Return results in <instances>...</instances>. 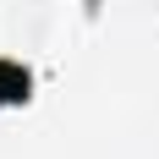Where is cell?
Instances as JSON below:
<instances>
[{"label": "cell", "mask_w": 159, "mask_h": 159, "mask_svg": "<svg viewBox=\"0 0 159 159\" xmlns=\"http://www.w3.org/2000/svg\"><path fill=\"white\" fill-rule=\"evenodd\" d=\"M22 93H28V77H22L16 66L0 61V99H22Z\"/></svg>", "instance_id": "obj_1"}]
</instances>
